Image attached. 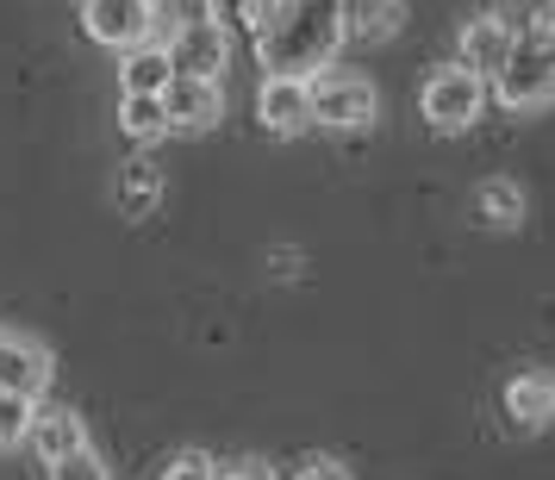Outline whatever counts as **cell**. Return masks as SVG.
<instances>
[{
  "label": "cell",
  "instance_id": "cell-22",
  "mask_svg": "<svg viewBox=\"0 0 555 480\" xmlns=\"http://www.w3.org/2000/svg\"><path fill=\"white\" fill-rule=\"evenodd\" d=\"M219 13H225L231 26H244V31L256 38V31H262V26L281 13V0H212V20H219Z\"/></svg>",
  "mask_w": 555,
  "mask_h": 480
},
{
  "label": "cell",
  "instance_id": "cell-10",
  "mask_svg": "<svg viewBox=\"0 0 555 480\" xmlns=\"http://www.w3.org/2000/svg\"><path fill=\"white\" fill-rule=\"evenodd\" d=\"M163 113H169V131H212L225 119V88L201 76H176L163 88Z\"/></svg>",
  "mask_w": 555,
  "mask_h": 480
},
{
  "label": "cell",
  "instance_id": "cell-24",
  "mask_svg": "<svg viewBox=\"0 0 555 480\" xmlns=\"http://www.w3.org/2000/svg\"><path fill=\"white\" fill-rule=\"evenodd\" d=\"M294 480H356V475H350V462H337V455H306L294 468Z\"/></svg>",
  "mask_w": 555,
  "mask_h": 480
},
{
  "label": "cell",
  "instance_id": "cell-16",
  "mask_svg": "<svg viewBox=\"0 0 555 480\" xmlns=\"http://www.w3.org/2000/svg\"><path fill=\"white\" fill-rule=\"evenodd\" d=\"M119 131H126L131 144H156V138H169L163 94H119Z\"/></svg>",
  "mask_w": 555,
  "mask_h": 480
},
{
  "label": "cell",
  "instance_id": "cell-14",
  "mask_svg": "<svg viewBox=\"0 0 555 480\" xmlns=\"http://www.w3.org/2000/svg\"><path fill=\"white\" fill-rule=\"evenodd\" d=\"M344 7V44H387L405 26V0H337Z\"/></svg>",
  "mask_w": 555,
  "mask_h": 480
},
{
  "label": "cell",
  "instance_id": "cell-21",
  "mask_svg": "<svg viewBox=\"0 0 555 480\" xmlns=\"http://www.w3.org/2000/svg\"><path fill=\"white\" fill-rule=\"evenodd\" d=\"M51 480H113L106 475V462H101V450L94 443H81V450H69V455H56L51 468H44Z\"/></svg>",
  "mask_w": 555,
  "mask_h": 480
},
{
  "label": "cell",
  "instance_id": "cell-12",
  "mask_svg": "<svg viewBox=\"0 0 555 480\" xmlns=\"http://www.w3.org/2000/svg\"><path fill=\"white\" fill-rule=\"evenodd\" d=\"M26 443L38 450V462L51 468L56 455H69L88 443V430H81V412H69V405H44L38 400V412H31V430H26Z\"/></svg>",
  "mask_w": 555,
  "mask_h": 480
},
{
  "label": "cell",
  "instance_id": "cell-9",
  "mask_svg": "<svg viewBox=\"0 0 555 480\" xmlns=\"http://www.w3.org/2000/svg\"><path fill=\"white\" fill-rule=\"evenodd\" d=\"M256 119L269 138H300L312 126V94H306L300 76H262L256 88Z\"/></svg>",
  "mask_w": 555,
  "mask_h": 480
},
{
  "label": "cell",
  "instance_id": "cell-11",
  "mask_svg": "<svg viewBox=\"0 0 555 480\" xmlns=\"http://www.w3.org/2000/svg\"><path fill=\"white\" fill-rule=\"evenodd\" d=\"M44 387H51V355L20 330H0V393L44 400Z\"/></svg>",
  "mask_w": 555,
  "mask_h": 480
},
{
  "label": "cell",
  "instance_id": "cell-18",
  "mask_svg": "<svg viewBox=\"0 0 555 480\" xmlns=\"http://www.w3.org/2000/svg\"><path fill=\"white\" fill-rule=\"evenodd\" d=\"M201 20H212V0H163L151 13V38H176V31H188V26H201Z\"/></svg>",
  "mask_w": 555,
  "mask_h": 480
},
{
  "label": "cell",
  "instance_id": "cell-7",
  "mask_svg": "<svg viewBox=\"0 0 555 480\" xmlns=\"http://www.w3.org/2000/svg\"><path fill=\"white\" fill-rule=\"evenodd\" d=\"M81 31L106 51H131L151 38V7L144 0H81Z\"/></svg>",
  "mask_w": 555,
  "mask_h": 480
},
{
  "label": "cell",
  "instance_id": "cell-19",
  "mask_svg": "<svg viewBox=\"0 0 555 480\" xmlns=\"http://www.w3.org/2000/svg\"><path fill=\"white\" fill-rule=\"evenodd\" d=\"M500 20L518 31V38H537V44H543V38H550V26H555V0H505Z\"/></svg>",
  "mask_w": 555,
  "mask_h": 480
},
{
  "label": "cell",
  "instance_id": "cell-26",
  "mask_svg": "<svg viewBox=\"0 0 555 480\" xmlns=\"http://www.w3.org/2000/svg\"><path fill=\"white\" fill-rule=\"evenodd\" d=\"M543 56H550V69H555V26H550V38H543Z\"/></svg>",
  "mask_w": 555,
  "mask_h": 480
},
{
  "label": "cell",
  "instance_id": "cell-5",
  "mask_svg": "<svg viewBox=\"0 0 555 480\" xmlns=\"http://www.w3.org/2000/svg\"><path fill=\"white\" fill-rule=\"evenodd\" d=\"M512 51H518V31L500 20V7L493 13H475V20H462V31H455V63L468 69V76L493 81L512 63Z\"/></svg>",
  "mask_w": 555,
  "mask_h": 480
},
{
  "label": "cell",
  "instance_id": "cell-3",
  "mask_svg": "<svg viewBox=\"0 0 555 480\" xmlns=\"http://www.w3.org/2000/svg\"><path fill=\"white\" fill-rule=\"evenodd\" d=\"M418 113L430 131H468L487 113V81L468 76L462 63H437L418 88Z\"/></svg>",
  "mask_w": 555,
  "mask_h": 480
},
{
  "label": "cell",
  "instance_id": "cell-4",
  "mask_svg": "<svg viewBox=\"0 0 555 480\" xmlns=\"http://www.w3.org/2000/svg\"><path fill=\"white\" fill-rule=\"evenodd\" d=\"M487 94H493L500 106H512V113H537V106H550L555 101V69H550V56H543V44H537V38H518L512 63L487 81Z\"/></svg>",
  "mask_w": 555,
  "mask_h": 480
},
{
  "label": "cell",
  "instance_id": "cell-17",
  "mask_svg": "<svg viewBox=\"0 0 555 480\" xmlns=\"http://www.w3.org/2000/svg\"><path fill=\"white\" fill-rule=\"evenodd\" d=\"M156 200H163V169H156L151 156L126 163V169H119V206H126L131 219H144Z\"/></svg>",
  "mask_w": 555,
  "mask_h": 480
},
{
  "label": "cell",
  "instance_id": "cell-8",
  "mask_svg": "<svg viewBox=\"0 0 555 480\" xmlns=\"http://www.w3.org/2000/svg\"><path fill=\"white\" fill-rule=\"evenodd\" d=\"M500 412L512 430H543L555 425V375L550 368H518V375L500 387Z\"/></svg>",
  "mask_w": 555,
  "mask_h": 480
},
{
  "label": "cell",
  "instance_id": "cell-1",
  "mask_svg": "<svg viewBox=\"0 0 555 480\" xmlns=\"http://www.w3.org/2000/svg\"><path fill=\"white\" fill-rule=\"evenodd\" d=\"M250 44H256V63L269 76L312 81L344 51V7L337 0H281V13L256 31Z\"/></svg>",
  "mask_w": 555,
  "mask_h": 480
},
{
  "label": "cell",
  "instance_id": "cell-25",
  "mask_svg": "<svg viewBox=\"0 0 555 480\" xmlns=\"http://www.w3.org/2000/svg\"><path fill=\"white\" fill-rule=\"evenodd\" d=\"M219 480H281V475L269 468V462H256V455H244V462H225V468H219Z\"/></svg>",
  "mask_w": 555,
  "mask_h": 480
},
{
  "label": "cell",
  "instance_id": "cell-2",
  "mask_svg": "<svg viewBox=\"0 0 555 480\" xmlns=\"http://www.w3.org/2000/svg\"><path fill=\"white\" fill-rule=\"evenodd\" d=\"M306 94H312V126H325V131H369L380 119L375 81L356 76V69H337V63L306 81Z\"/></svg>",
  "mask_w": 555,
  "mask_h": 480
},
{
  "label": "cell",
  "instance_id": "cell-6",
  "mask_svg": "<svg viewBox=\"0 0 555 480\" xmlns=\"http://www.w3.org/2000/svg\"><path fill=\"white\" fill-rule=\"evenodd\" d=\"M169 63H176V76H201V81H219L231 63V26L225 20H201V26H188L169 38Z\"/></svg>",
  "mask_w": 555,
  "mask_h": 480
},
{
  "label": "cell",
  "instance_id": "cell-27",
  "mask_svg": "<svg viewBox=\"0 0 555 480\" xmlns=\"http://www.w3.org/2000/svg\"><path fill=\"white\" fill-rule=\"evenodd\" d=\"M144 7H151V13H156V7H163V0H144Z\"/></svg>",
  "mask_w": 555,
  "mask_h": 480
},
{
  "label": "cell",
  "instance_id": "cell-13",
  "mask_svg": "<svg viewBox=\"0 0 555 480\" xmlns=\"http://www.w3.org/2000/svg\"><path fill=\"white\" fill-rule=\"evenodd\" d=\"M176 81V63H169V44L163 38H144L119 51V94H163Z\"/></svg>",
  "mask_w": 555,
  "mask_h": 480
},
{
  "label": "cell",
  "instance_id": "cell-20",
  "mask_svg": "<svg viewBox=\"0 0 555 480\" xmlns=\"http://www.w3.org/2000/svg\"><path fill=\"white\" fill-rule=\"evenodd\" d=\"M31 412H38V400H26V393H0V450H20V443H26Z\"/></svg>",
  "mask_w": 555,
  "mask_h": 480
},
{
  "label": "cell",
  "instance_id": "cell-15",
  "mask_svg": "<svg viewBox=\"0 0 555 480\" xmlns=\"http://www.w3.org/2000/svg\"><path fill=\"white\" fill-rule=\"evenodd\" d=\"M468 212H475L480 231H518V225H525V187H518V181H505V176L480 181Z\"/></svg>",
  "mask_w": 555,
  "mask_h": 480
},
{
  "label": "cell",
  "instance_id": "cell-23",
  "mask_svg": "<svg viewBox=\"0 0 555 480\" xmlns=\"http://www.w3.org/2000/svg\"><path fill=\"white\" fill-rule=\"evenodd\" d=\"M156 480H219V462H212L206 450H176L169 462H163Z\"/></svg>",
  "mask_w": 555,
  "mask_h": 480
}]
</instances>
